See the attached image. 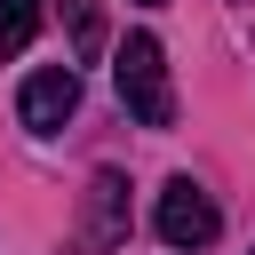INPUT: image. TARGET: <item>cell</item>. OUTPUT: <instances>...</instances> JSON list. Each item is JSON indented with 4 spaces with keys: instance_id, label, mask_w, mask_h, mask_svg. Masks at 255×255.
I'll use <instances>...</instances> for the list:
<instances>
[{
    "instance_id": "4",
    "label": "cell",
    "mask_w": 255,
    "mask_h": 255,
    "mask_svg": "<svg viewBox=\"0 0 255 255\" xmlns=\"http://www.w3.org/2000/svg\"><path fill=\"white\" fill-rule=\"evenodd\" d=\"M120 231H128V183L104 167V175L88 183V247H112Z\"/></svg>"
},
{
    "instance_id": "1",
    "label": "cell",
    "mask_w": 255,
    "mask_h": 255,
    "mask_svg": "<svg viewBox=\"0 0 255 255\" xmlns=\"http://www.w3.org/2000/svg\"><path fill=\"white\" fill-rule=\"evenodd\" d=\"M112 80H120V104L143 120V128H175V88H167V48L151 32H128L120 56H112Z\"/></svg>"
},
{
    "instance_id": "2",
    "label": "cell",
    "mask_w": 255,
    "mask_h": 255,
    "mask_svg": "<svg viewBox=\"0 0 255 255\" xmlns=\"http://www.w3.org/2000/svg\"><path fill=\"white\" fill-rule=\"evenodd\" d=\"M151 231H159L175 255H199V247L223 231V207H215V199H207L191 175H175V183L159 191V207H151Z\"/></svg>"
},
{
    "instance_id": "5",
    "label": "cell",
    "mask_w": 255,
    "mask_h": 255,
    "mask_svg": "<svg viewBox=\"0 0 255 255\" xmlns=\"http://www.w3.org/2000/svg\"><path fill=\"white\" fill-rule=\"evenodd\" d=\"M40 32V0H0V56H24Z\"/></svg>"
},
{
    "instance_id": "3",
    "label": "cell",
    "mask_w": 255,
    "mask_h": 255,
    "mask_svg": "<svg viewBox=\"0 0 255 255\" xmlns=\"http://www.w3.org/2000/svg\"><path fill=\"white\" fill-rule=\"evenodd\" d=\"M72 112H80V72H72V64H40V72L16 88V120H24L32 135H56Z\"/></svg>"
},
{
    "instance_id": "7",
    "label": "cell",
    "mask_w": 255,
    "mask_h": 255,
    "mask_svg": "<svg viewBox=\"0 0 255 255\" xmlns=\"http://www.w3.org/2000/svg\"><path fill=\"white\" fill-rule=\"evenodd\" d=\"M135 8H159V0H135Z\"/></svg>"
},
{
    "instance_id": "6",
    "label": "cell",
    "mask_w": 255,
    "mask_h": 255,
    "mask_svg": "<svg viewBox=\"0 0 255 255\" xmlns=\"http://www.w3.org/2000/svg\"><path fill=\"white\" fill-rule=\"evenodd\" d=\"M64 24H72V56H96L104 48V8L96 0H64Z\"/></svg>"
}]
</instances>
